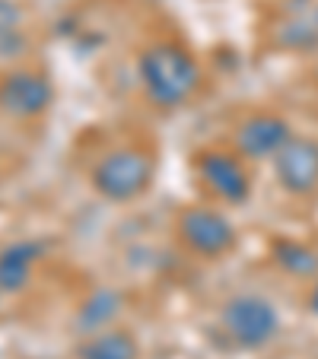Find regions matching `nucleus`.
<instances>
[{
  "label": "nucleus",
  "mask_w": 318,
  "mask_h": 359,
  "mask_svg": "<svg viewBox=\"0 0 318 359\" xmlns=\"http://www.w3.org/2000/svg\"><path fill=\"white\" fill-rule=\"evenodd\" d=\"M118 312H121V296L112 292V290H95L93 296L80 305L74 325H77V331H80L83 337H89V334L109 331L112 321L118 318Z\"/></svg>",
  "instance_id": "obj_12"
},
{
  "label": "nucleus",
  "mask_w": 318,
  "mask_h": 359,
  "mask_svg": "<svg viewBox=\"0 0 318 359\" xmlns=\"http://www.w3.org/2000/svg\"><path fill=\"white\" fill-rule=\"evenodd\" d=\"M194 175L210 197L223 203H242L251 191V178L245 169V159L230 149H201L194 156Z\"/></svg>",
  "instance_id": "obj_5"
},
{
  "label": "nucleus",
  "mask_w": 318,
  "mask_h": 359,
  "mask_svg": "<svg viewBox=\"0 0 318 359\" xmlns=\"http://www.w3.org/2000/svg\"><path fill=\"white\" fill-rule=\"evenodd\" d=\"M153 156L137 147H118L99 159L89 172L93 191L112 203H131L153 184Z\"/></svg>",
  "instance_id": "obj_2"
},
{
  "label": "nucleus",
  "mask_w": 318,
  "mask_h": 359,
  "mask_svg": "<svg viewBox=\"0 0 318 359\" xmlns=\"http://www.w3.org/2000/svg\"><path fill=\"white\" fill-rule=\"evenodd\" d=\"M290 140V124L280 115H251L236 130V153L242 159H274Z\"/></svg>",
  "instance_id": "obj_8"
},
{
  "label": "nucleus",
  "mask_w": 318,
  "mask_h": 359,
  "mask_svg": "<svg viewBox=\"0 0 318 359\" xmlns=\"http://www.w3.org/2000/svg\"><path fill=\"white\" fill-rule=\"evenodd\" d=\"M4 296H7V292H4V290H0V299H4Z\"/></svg>",
  "instance_id": "obj_15"
},
{
  "label": "nucleus",
  "mask_w": 318,
  "mask_h": 359,
  "mask_svg": "<svg viewBox=\"0 0 318 359\" xmlns=\"http://www.w3.org/2000/svg\"><path fill=\"white\" fill-rule=\"evenodd\" d=\"M309 305H312V312L318 315V280H315V286H312V296H309Z\"/></svg>",
  "instance_id": "obj_14"
},
{
  "label": "nucleus",
  "mask_w": 318,
  "mask_h": 359,
  "mask_svg": "<svg viewBox=\"0 0 318 359\" xmlns=\"http://www.w3.org/2000/svg\"><path fill=\"white\" fill-rule=\"evenodd\" d=\"M143 93L156 109H178L201 86V64L175 41H153L137 61Z\"/></svg>",
  "instance_id": "obj_1"
},
{
  "label": "nucleus",
  "mask_w": 318,
  "mask_h": 359,
  "mask_svg": "<svg viewBox=\"0 0 318 359\" xmlns=\"http://www.w3.org/2000/svg\"><path fill=\"white\" fill-rule=\"evenodd\" d=\"M178 238L188 251H194L197 258H223L226 251L236 245V226L213 207H185L178 213Z\"/></svg>",
  "instance_id": "obj_4"
},
{
  "label": "nucleus",
  "mask_w": 318,
  "mask_h": 359,
  "mask_svg": "<svg viewBox=\"0 0 318 359\" xmlns=\"http://www.w3.org/2000/svg\"><path fill=\"white\" fill-rule=\"evenodd\" d=\"M29 51L26 16L16 0H0V64H16Z\"/></svg>",
  "instance_id": "obj_10"
},
{
  "label": "nucleus",
  "mask_w": 318,
  "mask_h": 359,
  "mask_svg": "<svg viewBox=\"0 0 318 359\" xmlns=\"http://www.w3.org/2000/svg\"><path fill=\"white\" fill-rule=\"evenodd\" d=\"M274 172L290 194H312L318 188V143L305 140V137H293L274 156Z\"/></svg>",
  "instance_id": "obj_7"
},
{
  "label": "nucleus",
  "mask_w": 318,
  "mask_h": 359,
  "mask_svg": "<svg viewBox=\"0 0 318 359\" xmlns=\"http://www.w3.org/2000/svg\"><path fill=\"white\" fill-rule=\"evenodd\" d=\"M55 89L41 70L10 67L0 76V111L13 121H35L51 109Z\"/></svg>",
  "instance_id": "obj_6"
},
{
  "label": "nucleus",
  "mask_w": 318,
  "mask_h": 359,
  "mask_svg": "<svg viewBox=\"0 0 318 359\" xmlns=\"http://www.w3.org/2000/svg\"><path fill=\"white\" fill-rule=\"evenodd\" d=\"M35 242H13L7 248H0V290L7 296H16L29 286L32 280V267L41 258Z\"/></svg>",
  "instance_id": "obj_9"
},
{
  "label": "nucleus",
  "mask_w": 318,
  "mask_h": 359,
  "mask_svg": "<svg viewBox=\"0 0 318 359\" xmlns=\"http://www.w3.org/2000/svg\"><path fill=\"white\" fill-rule=\"evenodd\" d=\"M220 327L232 344L245 346V350H261L264 344H271L280 331V318L274 312V305L261 296H232L220 309Z\"/></svg>",
  "instance_id": "obj_3"
},
{
  "label": "nucleus",
  "mask_w": 318,
  "mask_h": 359,
  "mask_svg": "<svg viewBox=\"0 0 318 359\" xmlns=\"http://www.w3.org/2000/svg\"><path fill=\"white\" fill-rule=\"evenodd\" d=\"M277 261L293 273H315L318 271V258L309 248H303V245H290V242L277 245Z\"/></svg>",
  "instance_id": "obj_13"
},
{
  "label": "nucleus",
  "mask_w": 318,
  "mask_h": 359,
  "mask_svg": "<svg viewBox=\"0 0 318 359\" xmlns=\"http://www.w3.org/2000/svg\"><path fill=\"white\" fill-rule=\"evenodd\" d=\"M77 359H140V346H137L134 334L109 327V331L89 334L77 346Z\"/></svg>",
  "instance_id": "obj_11"
}]
</instances>
